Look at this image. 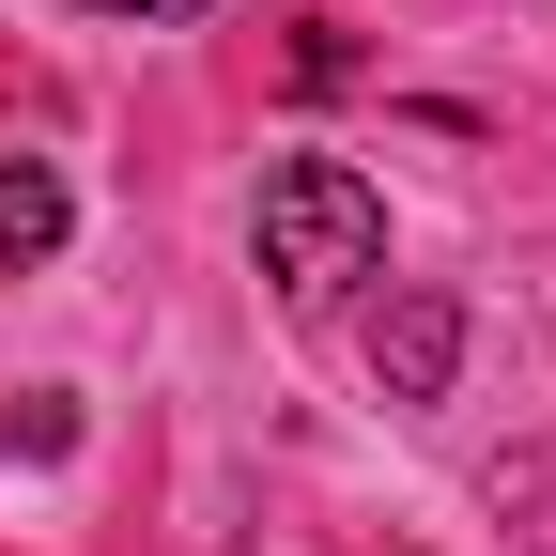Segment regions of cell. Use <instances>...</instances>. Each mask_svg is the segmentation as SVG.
Segmentation results:
<instances>
[{"label": "cell", "instance_id": "1", "mask_svg": "<svg viewBox=\"0 0 556 556\" xmlns=\"http://www.w3.org/2000/svg\"><path fill=\"white\" fill-rule=\"evenodd\" d=\"M263 278H278L294 309L387 278V186L340 170V155H278V170H263Z\"/></svg>", "mask_w": 556, "mask_h": 556}, {"label": "cell", "instance_id": "2", "mask_svg": "<svg viewBox=\"0 0 556 556\" xmlns=\"http://www.w3.org/2000/svg\"><path fill=\"white\" fill-rule=\"evenodd\" d=\"M448 371H464V309L448 294H387L371 309V387L387 402H448Z\"/></svg>", "mask_w": 556, "mask_h": 556}, {"label": "cell", "instance_id": "3", "mask_svg": "<svg viewBox=\"0 0 556 556\" xmlns=\"http://www.w3.org/2000/svg\"><path fill=\"white\" fill-rule=\"evenodd\" d=\"M62 232H78V186H62L47 155H0V278H31Z\"/></svg>", "mask_w": 556, "mask_h": 556}, {"label": "cell", "instance_id": "4", "mask_svg": "<svg viewBox=\"0 0 556 556\" xmlns=\"http://www.w3.org/2000/svg\"><path fill=\"white\" fill-rule=\"evenodd\" d=\"M340 78H356V31L309 16V31H294V93H340Z\"/></svg>", "mask_w": 556, "mask_h": 556}, {"label": "cell", "instance_id": "5", "mask_svg": "<svg viewBox=\"0 0 556 556\" xmlns=\"http://www.w3.org/2000/svg\"><path fill=\"white\" fill-rule=\"evenodd\" d=\"M78 16H124V31H170V16H201V0H78Z\"/></svg>", "mask_w": 556, "mask_h": 556}]
</instances>
